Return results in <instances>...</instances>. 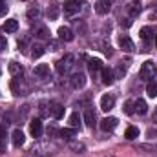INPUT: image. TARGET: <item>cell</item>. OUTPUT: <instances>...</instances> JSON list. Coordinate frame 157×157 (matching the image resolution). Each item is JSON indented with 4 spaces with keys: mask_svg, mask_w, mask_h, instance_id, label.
Returning <instances> with one entry per match:
<instances>
[{
    "mask_svg": "<svg viewBox=\"0 0 157 157\" xmlns=\"http://www.w3.org/2000/svg\"><path fill=\"white\" fill-rule=\"evenodd\" d=\"M101 77H102V84L112 86V84H113V80H115V73H113V70H110V68H102Z\"/></svg>",
    "mask_w": 157,
    "mask_h": 157,
    "instance_id": "4fadbf2b",
    "label": "cell"
},
{
    "mask_svg": "<svg viewBox=\"0 0 157 157\" xmlns=\"http://www.w3.org/2000/svg\"><path fill=\"white\" fill-rule=\"evenodd\" d=\"M6 11H7V6H6L4 2H0V17H2V15H6Z\"/></svg>",
    "mask_w": 157,
    "mask_h": 157,
    "instance_id": "74e56055",
    "label": "cell"
},
{
    "mask_svg": "<svg viewBox=\"0 0 157 157\" xmlns=\"http://www.w3.org/2000/svg\"><path fill=\"white\" fill-rule=\"evenodd\" d=\"M26 15H28V18H29V20H39L40 15H42V11H40L39 6L35 4V6H31V7L28 9V13H26Z\"/></svg>",
    "mask_w": 157,
    "mask_h": 157,
    "instance_id": "ffe728a7",
    "label": "cell"
},
{
    "mask_svg": "<svg viewBox=\"0 0 157 157\" xmlns=\"http://www.w3.org/2000/svg\"><path fill=\"white\" fill-rule=\"evenodd\" d=\"M133 112H137L139 115H144V113L148 112L146 102H144L143 99H135V101H133Z\"/></svg>",
    "mask_w": 157,
    "mask_h": 157,
    "instance_id": "e0dca14e",
    "label": "cell"
},
{
    "mask_svg": "<svg viewBox=\"0 0 157 157\" xmlns=\"http://www.w3.org/2000/svg\"><path fill=\"white\" fill-rule=\"evenodd\" d=\"M108 157H113V155H108Z\"/></svg>",
    "mask_w": 157,
    "mask_h": 157,
    "instance_id": "b9f144b4",
    "label": "cell"
},
{
    "mask_svg": "<svg viewBox=\"0 0 157 157\" xmlns=\"http://www.w3.org/2000/svg\"><path fill=\"white\" fill-rule=\"evenodd\" d=\"M48 106H49V102H40V115L42 117H49L51 115V112L48 110Z\"/></svg>",
    "mask_w": 157,
    "mask_h": 157,
    "instance_id": "d6a6232c",
    "label": "cell"
},
{
    "mask_svg": "<svg viewBox=\"0 0 157 157\" xmlns=\"http://www.w3.org/2000/svg\"><path fill=\"white\" fill-rule=\"evenodd\" d=\"M57 150H59V146H57L51 139H48V141L37 143V144L31 148V155L33 157H49V155H53Z\"/></svg>",
    "mask_w": 157,
    "mask_h": 157,
    "instance_id": "6da1fadb",
    "label": "cell"
},
{
    "mask_svg": "<svg viewBox=\"0 0 157 157\" xmlns=\"http://www.w3.org/2000/svg\"><path fill=\"white\" fill-rule=\"evenodd\" d=\"M139 150H144L146 154H157V144H139Z\"/></svg>",
    "mask_w": 157,
    "mask_h": 157,
    "instance_id": "4dcf8cb0",
    "label": "cell"
},
{
    "mask_svg": "<svg viewBox=\"0 0 157 157\" xmlns=\"http://www.w3.org/2000/svg\"><path fill=\"white\" fill-rule=\"evenodd\" d=\"M29 132H31V135H33L35 139H40V137H42L44 128H42V121H40V119H33V121L29 122Z\"/></svg>",
    "mask_w": 157,
    "mask_h": 157,
    "instance_id": "8992f818",
    "label": "cell"
},
{
    "mask_svg": "<svg viewBox=\"0 0 157 157\" xmlns=\"http://www.w3.org/2000/svg\"><path fill=\"white\" fill-rule=\"evenodd\" d=\"M84 122H86V126H90V128H93L95 126V112L93 110H86L84 112Z\"/></svg>",
    "mask_w": 157,
    "mask_h": 157,
    "instance_id": "7402d4cb",
    "label": "cell"
},
{
    "mask_svg": "<svg viewBox=\"0 0 157 157\" xmlns=\"http://www.w3.org/2000/svg\"><path fill=\"white\" fill-rule=\"evenodd\" d=\"M124 113H128V115H133L135 112H133V101H128L126 104H124Z\"/></svg>",
    "mask_w": 157,
    "mask_h": 157,
    "instance_id": "836d02e7",
    "label": "cell"
},
{
    "mask_svg": "<svg viewBox=\"0 0 157 157\" xmlns=\"http://www.w3.org/2000/svg\"><path fill=\"white\" fill-rule=\"evenodd\" d=\"M35 35H37L39 39H42V40H48L49 39V29H48L46 26H39L37 31H35Z\"/></svg>",
    "mask_w": 157,
    "mask_h": 157,
    "instance_id": "f1b7e54d",
    "label": "cell"
},
{
    "mask_svg": "<svg viewBox=\"0 0 157 157\" xmlns=\"http://www.w3.org/2000/svg\"><path fill=\"white\" fill-rule=\"evenodd\" d=\"M49 112H51V117L53 119H62V115H64V106L59 104V102H49Z\"/></svg>",
    "mask_w": 157,
    "mask_h": 157,
    "instance_id": "5bb4252c",
    "label": "cell"
},
{
    "mask_svg": "<svg viewBox=\"0 0 157 157\" xmlns=\"http://www.w3.org/2000/svg\"><path fill=\"white\" fill-rule=\"evenodd\" d=\"M75 133H77V128H64V130H60V137L64 141H73Z\"/></svg>",
    "mask_w": 157,
    "mask_h": 157,
    "instance_id": "44dd1931",
    "label": "cell"
},
{
    "mask_svg": "<svg viewBox=\"0 0 157 157\" xmlns=\"http://www.w3.org/2000/svg\"><path fill=\"white\" fill-rule=\"evenodd\" d=\"M73 66H75V57H73V55H64V57L57 62V71H59L60 75H66V73H70V71L73 70Z\"/></svg>",
    "mask_w": 157,
    "mask_h": 157,
    "instance_id": "7a4b0ae2",
    "label": "cell"
},
{
    "mask_svg": "<svg viewBox=\"0 0 157 157\" xmlns=\"http://www.w3.org/2000/svg\"><path fill=\"white\" fill-rule=\"evenodd\" d=\"M35 75L39 78H48L49 77V64H39V66H35Z\"/></svg>",
    "mask_w": 157,
    "mask_h": 157,
    "instance_id": "ac0fdd59",
    "label": "cell"
},
{
    "mask_svg": "<svg viewBox=\"0 0 157 157\" xmlns=\"http://www.w3.org/2000/svg\"><path fill=\"white\" fill-rule=\"evenodd\" d=\"M117 122H119V121H117L115 117H106V119H102V121H101V130H102V132H112V130L117 126Z\"/></svg>",
    "mask_w": 157,
    "mask_h": 157,
    "instance_id": "9a60e30c",
    "label": "cell"
},
{
    "mask_svg": "<svg viewBox=\"0 0 157 157\" xmlns=\"http://www.w3.org/2000/svg\"><path fill=\"white\" fill-rule=\"evenodd\" d=\"M146 93H148V97H157V82L155 80H148V84H146Z\"/></svg>",
    "mask_w": 157,
    "mask_h": 157,
    "instance_id": "4316f807",
    "label": "cell"
},
{
    "mask_svg": "<svg viewBox=\"0 0 157 157\" xmlns=\"http://www.w3.org/2000/svg\"><path fill=\"white\" fill-rule=\"evenodd\" d=\"M141 39L146 40V42L150 40V28H143V29H141Z\"/></svg>",
    "mask_w": 157,
    "mask_h": 157,
    "instance_id": "d590c367",
    "label": "cell"
},
{
    "mask_svg": "<svg viewBox=\"0 0 157 157\" xmlns=\"http://www.w3.org/2000/svg\"><path fill=\"white\" fill-rule=\"evenodd\" d=\"M128 15H130V18H135L141 11H143V6H141V2L139 0H132L130 4H128Z\"/></svg>",
    "mask_w": 157,
    "mask_h": 157,
    "instance_id": "8fae6325",
    "label": "cell"
},
{
    "mask_svg": "<svg viewBox=\"0 0 157 157\" xmlns=\"http://www.w3.org/2000/svg\"><path fill=\"white\" fill-rule=\"evenodd\" d=\"M78 11V0H68L64 4V15L66 17H73Z\"/></svg>",
    "mask_w": 157,
    "mask_h": 157,
    "instance_id": "7c38bea8",
    "label": "cell"
},
{
    "mask_svg": "<svg viewBox=\"0 0 157 157\" xmlns=\"http://www.w3.org/2000/svg\"><path fill=\"white\" fill-rule=\"evenodd\" d=\"M68 146H70L73 152H77V154H82V152L86 150V146H84L82 143H78V141H68Z\"/></svg>",
    "mask_w": 157,
    "mask_h": 157,
    "instance_id": "484cf974",
    "label": "cell"
},
{
    "mask_svg": "<svg viewBox=\"0 0 157 157\" xmlns=\"http://www.w3.org/2000/svg\"><path fill=\"white\" fill-rule=\"evenodd\" d=\"M139 75H141V78H143V80H154V77L157 75L155 62H154V60H146V62H143Z\"/></svg>",
    "mask_w": 157,
    "mask_h": 157,
    "instance_id": "3957f363",
    "label": "cell"
},
{
    "mask_svg": "<svg viewBox=\"0 0 157 157\" xmlns=\"http://www.w3.org/2000/svg\"><path fill=\"white\" fill-rule=\"evenodd\" d=\"M124 137H126L128 141H133V139H137V137H139V128H137V126H128V128H126V133H124Z\"/></svg>",
    "mask_w": 157,
    "mask_h": 157,
    "instance_id": "603a6c76",
    "label": "cell"
},
{
    "mask_svg": "<svg viewBox=\"0 0 157 157\" xmlns=\"http://www.w3.org/2000/svg\"><path fill=\"white\" fill-rule=\"evenodd\" d=\"M46 15H48L49 20H57V17H59V6H57V4H55V6H49L48 11H46Z\"/></svg>",
    "mask_w": 157,
    "mask_h": 157,
    "instance_id": "f546056e",
    "label": "cell"
},
{
    "mask_svg": "<svg viewBox=\"0 0 157 157\" xmlns=\"http://www.w3.org/2000/svg\"><path fill=\"white\" fill-rule=\"evenodd\" d=\"M6 46H7L6 39H4V37H0V51H4V49H6Z\"/></svg>",
    "mask_w": 157,
    "mask_h": 157,
    "instance_id": "f35d334b",
    "label": "cell"
},
{
    "mask_svg": "<svg viewBox=\"0 0 157 157\" xmlns=\"http://www.w3.org/2000/svg\"><path fill=\"white\" fill-rule=\"evenodd\" d=\"M6 139H7L6 126H4V124H0V144H6Z\"/></svg>",
    "mask_w": 157,
    "mask_h": 157,
    "instance_id": "e575fe53",
    "label": "cell"
},
{
    "mask_svg": "<svg viewBox=\"0 0 157 157\" xmlns=\"http://www.w3.org/2000/svg\"><path fill=\"white\" fill-rule=\"evenodd\" d=\"M9 73L13 77H20L22 75V66L18 62H9Z\"/></svg>",
    "mask_w": 157,
    "mask_h": 157,
    "instance_id": "d4e9b609",
    "label": "cell"
},
{
    "mask_svg": "<svg viewBox=\"0 0 157 157\" xmlns=\"http://www.w3.org/2000/svg\"><path fill=\"white\" fill-rule=\"evenodd\" d=\"M70 126H71V128H78V126H80V115H78L77 112L70 115Z\"/></svg>",
    "mask_w": 157,
    "mask_h": 157,
    "instance_id": "1f68e13d",
    "label": "cell"
},
{
    "mask_svg": "<svg viewBox=\"0 0 157 157\" xmlns=\"http://www.w3.org/2000/svg\"><path fill=\"white\" fill-rule=\"evenodd\" d=\"M11 141H13V146H15V148H20V146L24 144V141H26L24 132H22L20 128H15L13 133H11Z\"/></svg>",
    "mask_w": 157,
    "mask_h": 157,
    "instance_id": "52a82bcc",
    "label": "cell"
},
{
    "mask_svg": "<svg viewBox=\"0 0 157 157\" xmlns=\"http://www.w3.org/2000/svg\"><path fill=\"white\" fill-rule=\"evenodd\" d=\"M113 106H115V97L112 93H106L101 97V110L102 112H110Z\"/></svg>",
    "mask_w": 157,
    "mask_h": 157,
    "instance_id": "5b68a950",
    "label": "cell"
},
{
    "mask_svg": "<svg viewBox=\"0 0 157 157\" xmlns=\"http://www.w3.org/2000/svg\"><path fill=\"white\" fill-rule=\"evenodd\" d=\"M155 44H157V35H155Z\"/></svg>",
    "mask_w": 157,
    "mask_h": 157,
    "instance_id": "60d3db41",
    "label": "cell"
},
{
    "mask_svg": "<svg viewBox=\"0 0 157 157\" xmlns=\"http://www.w3.org/2000/svg\"><path fill=\"white\" fill-rule=\"evenodd\" d=\"M59 39L64 40V42H71L73 40V31L68 26H62V28H59Z\"/></svg>",
    "mask_w": 157,
    "mask_h": 157,
    "instance_id": "2e32d148",
    "label": "cell"
},
{
    "mask_svg": "<svg viewBox=\"0 0 157 157\" xmlns=\"http://www.w3.org/2000/svg\"><path fill=\"white\" fill-rule=\"evenodd\" d=\"M119 46H121L124 51H128V53H133V51H135V44H133V40L130 39L128 35H121V37H119Z\"/></svg>",
    "mask_w": 157,
    "mask_h": 157,
    "instance_id": "ba28073f",
    "label": "cell"
},
{
    "mask_svg": "<svg viewBox=\"0 0 157 157\" xmlns=\"http://www.w3.org/2000/svg\"><path fill=\"white\" fill-rule=\"evenodd\" d=\"M128 64H130V60H126V62H121L117 66V70H115V77L121 78L126 75V70H128Z\"/></svg>",
    "mask_w": 157,
    "mask_h": 157,
    "instance_id": "83f0119b",
    "label": "cell"
},
{
    "mask_svg": "<svg viewBox=\"0 0 157 157\" xmlns=\"http://www.w3.org/2000/svg\"><path fill=\"white\" fill-rule=\"evenodd\" d=\"M71 86H73L75 90L84 88V86H86V75H84L82 71H75V73L71 75Z\"/></svg>",
    "mask_w": 157,
    "mask_h": 157,
    "instance_id": "30bf717a",
    "label": "cell"
},
{
    "mask_svg": "<svg viewBox=\"0 0 157 157\" xmlns=\"http://www.w3.org/2000/svg\"><path fill=\"white\" fill-rule=\"evenodd\" d=\"M154 119H155V121H157V110H155V113H154Z\"/></svg>",
    "mask_w": 157,
    "mask_h": 157,
    "instance_id": "ab89813d",
    "label": "cell"
},
{
    "mask_svg": "<svg viewBox=\"0 0 157 157\" xmlns=\"http://www.w3.org/2000/svg\"><path fill=\"white\" fill-rule=\"evenodd\" d=\"M44 51H46V49H44V46H42V44H39V42L31 46V57H33V59H39V57H42V55H44Z\"/></svg>",
    "mask_w": 157,
    "mask_h": 157,
    "instance_id": "cb8c5ba5",
    "label": "cell"
},
{
    "mask_svg": "<svg viewBox=\"0 0 157 157\" xmlns=\"http://www.w3.org/2000/svg\"><path fill=\"white\" fill-rule=\"evenodd\" d=\"M102 48H104V53L106 55H112V46L110 44H102Z\"/></svg>",
    "mask_w": 157,
    "mask_h": 157,
    "instance_id": "8d00e7d4",
    "label": "cell"
},
{
    "mask_svg": "<svg viewBox=\"0 0 157 157\" xmlns=\"http://www.w3.org/2000/svg\"><path fill=\"white\" fill-rule=\"evenodd\" d=\"M88 68H90V73H91V77L97 78L99 75H101V71H102V62L99 60V59H91L90 60V64H88Z\"/></svg>",
    "mask_w": 157,
    "mask_h": 157,
    "instance_id": "9c48e42d",
    "label": "cell"
},
{
    "mask_svg": "<svg viewBox=\"0 0 157 157\" xmlns=\"http://www.w3.org/2000/svg\"><path fill=\"white\" fill-rule=\"evenodd\" d=\"M18 29V22L15 20V18H7L6 22H4V31L6 33H15Z\"/></svg>",
    "mask_w": 157,
    "mask_h": 157,
    "instance_id": "d6986e66",
    "label": "cell"
},
{
    "mask_svg": "<svg viewBox=\"0 0 157 157\" xmlns=\"http://www.w3.org/2000/svg\"><path fill=\"white\" fill-rule=\"evenodd\" d=\"M112 4H113V0H97L95 2V13L97 15H108L112 9Z\"/></svg>",
    "mask_w": 157,
    "mask_h": 157,
    "instance_id": "277c9868",
    "label": "cell"
}]
</instances>
